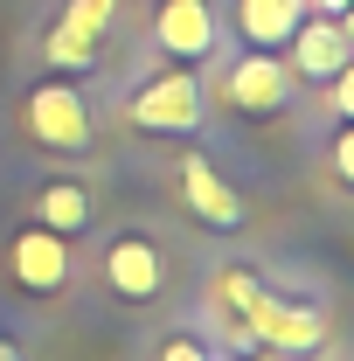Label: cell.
Here are the masks:
<instances>
[{"label": "cell", "instance_id": "obj_1", "mask_svg": "<svg viewBox=\"0 0 354 361\" xmlns=\"http://www.w3.org/2000/svg\"><path fill=\"white\" fill-rule=\"evenodd\" d=\"M243 334H250V348H271V355L285 361H306L326 348V306L319 299H292V292H271V285H257L250 292V306H243Z\"/></svg>", "mask_w": 354, "mask_h": 361}, {"label": "cell", "instance_id": "obj_2", "mask_svg": "<svg viewBox=\"0 0 354 361\" xmlns=\"http://www.w3.org/2000/svg\"><path fill=\"white\" fill-rule=\"evenodd\" d=\"M202 118H209V90H202L195 70H181V63H167L160 77H146L126 97V126L133 133H153V139H188V133H202Z\"/></svg>", "mask_w": 354, "mask_h": 361}, {"label": "cell", "instance_id": "obj_3", "mask_svg": "<svg viewBox=\"0 0 354 361\" xmlns=\"http://www.w3.org/2000/svg\"><path fill=\"white\" fill-rule=\"evenodd\" d=\"M21 133L35 139L42 153H56V160L84 153V146H90V104H84V90L70 84V77L35 84L28 97H21Z\"/></svg>", "mask_w": 354, "mask_h": 361}, {"label": "cell", "instance_id": "obj_4", "mask_svg": "<svg viewBox=\"0 0 354 361\" xmlns=\"http://www.w3.org/2000/svg\"><path fill=\"white\" fill-rule=\"evenodd\" d=\"M292 97H299V84L285 70V49H243L222 70V104L243 111V118H278Z\"/></svg>", "mask_w": 354, "mask_h": 361}, {"label": "cell", "instance_id": "obj_5", "mask_svg": "<svg viewBox=\"0 0 354 361\" xmlns=\"http://www.w3.org/2000/svg\"><path fill=\"white\" fill-rule=\"evenodd\" d=\"M97 271H104V292L126 299V306H153V299L167 292V250H160L146 229H118V236L104 243Z\"/></svg>", "mask_w": 354, "mask_h": 361}, {"label": "cell", "instance_id": "obj_6", "mask_svg": "<svg viewBox=\"0 0 354 361\" xmlns=\"http://www.w3.org/2000/svg\"><path fill=\"white\" fill-rule=\"evenodd\" d=\"M153 49L181 63V70H202L222 49V14L216 0H160L153 7Z\"/></svg>", "mask_w": 354, "mask_h": 361}, {"label": "cell", "instance_id": "obj_7", "mask_svg": "<svg viewBox=\"0 0 354 361\" xmlns=\"http://www.w3.org/2000/svg\"><path fill=\"white\" fill-rule=\"evenodd\" d=\"M70 271H77L70 243L49 236L42 223H21L14 236H7V278H14V292H28V299H56V292L70 285Z\"/></svg>", "mask_w": 354, "mask_h": 361}, {"label": "cell", "instance_id": "obj_8", "mask_svg": "<svg viewBox=\"0 0 354 361\" xmlns=\"http://www.w3.org/2000/svg\"><path fill=\"white\" fill-rule=\"evenodd\" d=\"M285 70H292V84H326V77L354 70L348 21H334V14H306V21L292 28V42H285Z\"/></svg>", "mask_w": 354, "mask_h": 361}, {"label": "cell", "instance_id": "obj_9", "mask_svg": "<svg viewBox=\"0 0 354 361\" xmlns=\"http://www.w3.org/2000/svg\"><path fill=\"white\" fill-rule=\"evenodd\" d=\"M174 188H181V202H188V216H195L202 229H222V236H229V229H243V223H250V209H243V195H236V188H229V180H222L216 167L202 160V153H188V160L174 167Z\"/></svg>", "mask_w": 354, "mask_h": 361}, {"label": "cell", "instance_id": "obj_10", "mask_svg": "<svg viewBox=\"0 0 354 361\" xmlns=\"http://www.w3.org/2000/svg\"><path fill=\"white\" fill-rule=\"evenodd\" d=\"M28 223H42L49 236L77 243V236H90V223H97V202H90V188L77 174H56V180H42V188L28 195Z\"/></svg>", "mask_w": 354, "mask_h": 361}, {"label": "cell", "instance_id": "obj_11", "mask_svg": "<svg viewBox=\"0 0 354 361\" xmlns=\"http://www.w3.org/2000/svg\"><path fill=\"white\" fill-rule=\"evenodd\" d=\"M306 14H312L306 0H229V21L250 49H285Z\"/></svg>", "mask_w": 354, "mask_h": 361}, {"label": "cell", "instance_id": "obj_12", "mask_svg": "<svg viewBox=\"0 0 354 361\" xmlns=\"http://www.w3.org/2000/svg\"><path fill=\"white\" fill-rule=\"evenodd\" d=\"M49 70H63V77H84V70H97V56H104V35H84V28H70V21H56L49 28Z\"/></svg>", "mask_w": 354, "mask_h": 361}, {"label": "cell", "instance_id": "obj_13", "mask_svg": "<svg viewBox=\"0 0 354 361\" xmlns=\"http://www.w3.org/2000/svg\"><path fill=\"white\" fill-rule=\"evenodd\" d=\"M153 361H222V348L202 334V326H174V334H160Z\"/></svg>", "mask_w": 354, "mask_h": 361}, {"label": "cell", "instance_id": "obj_14", "mask_svg": "<svg viewBox=\"0 0 354 361\" xmlns=\"http://www.w3.org/2000/svg\"><path fill=\"white\" fill-rule=\"evenodd\" d=\"M63 21H70V28H84V35H104V28L118 21V0H70V7H63Z\"/></svg>", "mask_w": 354, "mask_h": 361}, {"label": "cell", "instance_id": "obj_15", "mask_svg": "<svg viewBox=\"0 0 354 361\" xmlns=\"http://www.w3.org/2000/svg\"><path fill=\"white\" fill-rule=\"evenodd\" d=\"M257 285H264V278H257V271H243V264H222V278H216V292H222V306H229V313H243Z\"/></svg>", "mask_w": 354, "mask_h": 361}, {"label": "cell", "instance_id": "obj_16", "mask_svg": "<svg viewBox=\"0 0 354 361\" xmlns=\"http://www.w3.org/2000/svg\"><path fill=\"white\" fill-rule=\"evenodd\" d=\"M326 160H334V180H341V188H354V126H348V118H341V126H334V139H326Z\"/></svg>", "mask_w": 354, "mask_h": 361}, {"label": "cell", "instance_id": "obj_17", "mask_svg": "<svg viewBox=\"0 0 354 361\" xmlns=\"http://www.w3.org/2000/svg\"><path fill=\"white\" fill-rule=\"evenodd\" d=\"M326 111H334V126H341V118H354V70H341V77H326Z\"/></svg>", "mask_w": 354, "mask_h": 361}, {"label": "cell", "instance_id": "obj_18", "mask_svg": "<svg viewBox=\"0 0 354 361\" xmlns=\"http://www.w3.org/2000/svg\"><path fill=\"white\" fill-rule=\"evenodd\" d=\"M306 7H312V14H334V21H348V14H354V0H306Z\"/></svg>", "mask_w": 354, "mask_h": 361}]
</instances>
